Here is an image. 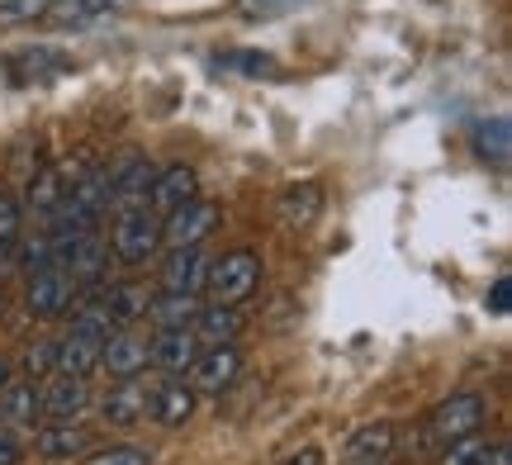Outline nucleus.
I'll return each instance as SVG.
<instances>
[{
	"instance_id": "nucleus-18",
	"label": "nucleus",
	"mask_w": 512,
	"mask_h": 465,
	"mask_svg": "<svg viewBox=\"0 0 512 465\" xmlns=\"http://www.w3.org/2000/svg\"><path fill=\"white\" fill-rule=\"evenodd\" d=\"M157 181V167L147 157H128L124 167L110 171V205L128 209V205H147V190Z\"/></svg>"
},
{
	"instance_id": "nucleus-28",
	"label": "nucleus",
	"mask_w": 512,
	"mask_h": 465,
	"mask_svg": "<svg viewBox=\"0 0 512 465\" xmlns=\"http://www.w3.org/2000/svg\"><path fill=\"white\" fill-rule=\"evenodd\" d=\"M119 0H53V24H62V29H81V24H91V19L110 15Z\"/></svg>"
},
{
	"instance_id": "nucleus-3",
	"label": "nucleus",
	"mask_w": 512,
	"mask_h": 465,
	"mask_svg": "<svg viewBox=\"0 0 512 465\" xmlns=\"http://www.w3.org/2000/svg\"><path fill=\"white\" fill-rule=\"evenodd\" d=\"M256 285H261V252H252V247L223 252V257L209 261V271H204L209 304H242Z\"/></svg>"
},
{
	"instance_id": "nucleus-14",
	"label": "nucleus",
	"mask_w": 512,
	"mask_h": 465,
	"mask_svg": "<svg viewBox=\"0 0 512 465\" xmlns=\"http://www.w3.org/2000/svg\"><path fill=\"white\" fill-rule=\"evenodd\" d=\"M204 271L209 261L200 247H171V257L162 261V295H200Z\"/></svg>"
},
{
	"instance_id": "nucleus-20",
	"label": "nucleus",
	"mask_w": 512,
	"mask_h": 465,
	"mask_svg": "<svg viewBox=\"0 0 512 465\" xmlns=\"http://www.w3.org/2000/svg\"><path fill=\"white\" fill-rule=\"evenodd\" d=\"M147 304H152V290L138 285V280L110 285V290L100 295V309H105V318H110V328H133V323L147 314Z\"/></svg>"
},
{
	"instance_id": "nucleus-15",
	"label": "nucleus",
	"mask_w": 512,
	"mask_h": 465,
	"mask_svg": "<svg viewBox=\"0 0 512 465\" xmlns=\"http://www.w3.org/2000/svg\"><path fill=\"white\" fill-rule=\"evenodd\" d=\"M200 352H204L200 337L190 328H157V337H152V366L166 375H185Z\"/></svg>"
},
{
	"instance_id": "nucleus-1",
	"label": "nucleus",
	"mask_w": 512,
	"mask_h": 465,
	"mask_svg": "<svg viewBox=\"0 0 512 465\" xmlns=\"http://www.w3.org/2000/svg\"><path fill=\"white\" fill-rule=\"evenodd\" d=\"M484 418H489V399L475 390H460L451 399H441L437 409L422 418V437H418V451L422 456H432V451H446L465 442V437H475L484 428Z\"/></svg>"
},
{
	"instance_id": "nucleus-12",
	"label": "nucleus",
	"mask_w": 512,
	"mask_h": 465,
	"mask_svg": "<svg viewBox=\"0 0 512 465\" xmlns=\"http://www.w3.org/2000/svg\"><path fill=\"white\" fill-rule=\"evenodd\" d=\"M100 418L110 428H133V423H147V380H114V390L100 399Z\"/></svg>"
},
{
	"instance_id": "nucleus-19",
	"label": "nucleus",
	"mask_w": 512,
	"mask_h": 465,
	"mask_svg": "<svg viewBox=\"0 0 512 465\" xmlns=\"http://www.w3.org/2000/svg\"><path fill=\"white\" fill-rule=\"evenodd\" d=\"M394 442H399V428L394 423H366L342 451V465H384L394 456Z\"/></svg>"
},
{
	"instance_id": "nucleus-32",
	"label": "nucleus",
	"mask_w": 512,
	"mask_h": 465,
	"mask_svg": "<svg viewBox=\"0 0 512 465\" xmlns=\"http://www.w3.org/2000/svg\"><path fill=\"white\" fill-rule=\"evenodd\" d=\"M24 371H29V380H48V375L57 371V337H48V342L29 347V356H24Z\"/></svg>"
},
{
	"instance_id": "nucleus-37",
	"label": "nucleus",
	"mask_w": 512,
	"mask_h": 465,
	"mask_svg": "<svg viewBox=\"0 0 512 465\" xmlns=\"http://www.w3.org/2000/svg\"><path fill=\"white\" fill-rule=\"evenodd\" d=\"M5 385H10V366L0 361V390H5Z\"/></svg>"
},
{
	"instance_id": "nucleus-34",
	"label": "nucleus",
	"mask_w": 512,
	"mask_h": 465,
	"mask_svg": "<svg viewBox=\"0 0 512 465\" xmlns=\"http://www.w3.org/2000/svg\"><path fill=\"white\" fill-rule=\"evenodd\" d=\"M24 461V442H19V432L0 428V465H19Z\"/></svg>"
},
{
	"instance_id": "nucleus-26",
	"label": "nucleus",
	"mask_w": 512,
	"mask_h": 465,
	"mask_svg": "<svg viewBox=\"0 0 512 465\" xmlns=\"http://www.w3.org/2000/svg\"><path fill=\"white\" fill-rule=\"evenodd\" d=\"M19 242H24V205L10 190H0V261H15Z\"/></svg>"
},
{
	"instance_id": "nucleus-5",
	"label": "nucleus",
	"mask_w": 512,
	"mask_h": 465,
	"mask_svg": "<svg viewBox=\"0 0 512 465\" xmlns=\"http://www.w3.org/2000/svg\"><path fill=\"white\" fill-rule=\"evenodd\" d=\"M38 409H43V423H81V413L91 409V385L86 375H62L53 371L38 390Z\"/></svg>"
},
{
	"instance_id": "nucleus-27",
	"label": "nucleus",
	"mask_w": 512,
	"mask_h": 465,
	"mask_svg": "<svg viewBox=\"0 0 512 465\" xmlns=\"http://www.w3.org/2000/svg\"><path fill=\"white\" fill-rule=\"evenodd\" d=\"M446 465H512V456L503 442H475V437H465L456 447H446Z\"/></svg>"
},
{
	"instance_id": "nucleus-36",
	"label": "nucleus",
	"mask_w": 512,
	"mask_h": 465,
	"mask_svg": "<svg viewBox=\"0 0 512 465\" xmlns=\"http://www.w3.org/2000/svg\"><path fill=\"white\" fill-rule=\"evenodd\" d=\"M290 465H323V451H318V447H304V451H299V456H294Z\"/></svg>"
},
{
	"instance_id": "nucleus-10",
	"label": "nucleus",
	"mask_w": 512,
	"mask_h": 465,
	"mask_svg": "<svg viewBox=\"0 0 512 465\" xmlns=\"http://www.w3.org/2000/svg\"><path fill=\"white\" fill-rule=\"evenodd\" d=\"M147 418L162 428H185L195 418V390L185 380H152L147 385Z\"/></svg>"
},
{
	"instance_id": "nucleus-8",
	"label": "nucleus",
	"mask_w": 512,
	"mask_h": 465,
	"mask_svg": "<svg viewBox=\"0 0 512 465\" xmlns=\"http://www.w3.org/2000/svg\"><path fill=\"white\" fill-rule=\"evenodd\" d=\"M100 366L110 371V380H133L152 366V337L133 333V328H114L105 337V352H100Z\"/></svg>"
},
{
	"instance_id": "nucleus-9",
	"label": "nucleus",
	"mask_w": 512,
	"mask_h": 465,
	"mask_svg": "<svg viewBox=\"0 0 512 465\" xmlns=\"http://www.w3.org/2000/svg\"><path fill=\"white\" fill-rule=\"evenodd\" d=\"M242 371V352L233 347V342H223V347H204L200 356H195V366H190V390H200V394H223L233 380H238Z\"/></svg>"
},
{
	"instance_id": "nucleus-11",
	"label": "nucleus",
	"mask_w": 512,
	"mask_h": 465,
	"mask_svg": "<svg viewBox=\"0 0 512 465\" xmlns=\"http://www.w3.org/2000/svg\"><path fill=\"white\" fill-rule=\"evenodd\" d=\"M72 72V57L62 53V48H48V43H38V48H19V53L5 57V76L24 86V81H48V76H62Z\"/></svg>"
},
{
	"instance_id": "nucleus-2",
	"label": "nucleus",
	"mask_w": 512,
	"mask_h": 465,
	"mask_svg": "<svg viewBox=\"0 0 512 465\" xmlns=\"http://www.w3.org/2000/svg\"><path fill=\"white\" fill-rule=\"evenodd\" d=\"M110 318L100 309V299L81 304L72 314V328L57 337V371L62 375H91L100 366V352H105V337H110Z\"/></svg>"
},
{
	"instance_id": "nucleus-25",
	"label": "nucleus",
	"mask_w": 512,
	"mask_h": 465,
	"mask_svg": "<svg viewBox=\"0 0 512 465\" xmlns=\"http://www.w3.org/2000/svg\"><path fill=\"white\" fill-rule=\"evenodd\" d=\"M147 314H152L157 328H190L195 314H200V299L195 295H152Z\"/></svg>"
},
{
	"instance_id": "nucleus-31",
	"label": "nucleus",
	"mask_w": 512,
	"mask_h": 465,
	"mask_svg": "<svg viewBox=\"0 0 512 465\" xmlns=\"http://www.w3.org/2000/svg\"><path fill=\"white\" fill-rule=\"evenodd\" d=\"M53 0H0V29H15V24H34L38 15H48Z\"/></svg>"
},
{
	"instance_id": "nucleus-29",
	"label": "nucleus",
	"mask_w": 512,
	"mask_h": 465,
	"mask_svg": "<svg viewBox=\"0 0 512 465\" xmlns=\"http://www.w3.org/2000/svg\"><path fill=\"white\" fill-rule=\"evenodd\" d=\"M214 67L228 76H247V81H261V76H275L280 72V62L271 53H219L214 57Z\"/></svg>"
},
{
	"instance_id": "nucleus-4",
	"label": "nucleus",
	"mask_w": 512,
	"mask_h": 465,
	"mask_svg": "<svg viewBox=\"0 0 512 465\" xmlns=\"http://www.w3.org/2000/svg\"><path fill=\"white\" fill-rule=\"evenodd\" d=\"M162 247V214H152L147 205H128L119 209V224H114V252L128 266H143L147 257H157Z\"/></svg>"
},
{
	"instance_id": "nucleus-21",
	"label": "nucleus",
	"mask_w": 512,
	"mask_h": 465,
	"mask_svg": "<svg viewBox=\"0 0 512 465\" xmlns=\"http://www.w3.org/2000/svg\"><path fill=\"white\" fill-rule=\"evenodd\" d=\"M190 333L200 337V347L238 342V333H242L238 304H200V314H195V323H190Z\"/></svg>"
},
{
	"instance_id": "nucleus-7",
	"label": "nucleus",
	"mask_w": 512,
	"mask_h": 465,
	"mask_svg": "<svg viewBox=\"0 0 512 465\" xmlns=\"http://www.w3.org/2000/svg\"><path fill=\"white\" fill-rule=\"evenodd\" d=\"M223 224V209L214 205V200H185L181 209H171V214H162V242H171V247H200L214 228Z\"/></svg>"
},
{
	"instance_id": "nucleus-22",
	"label": "nucleus",
	"mask_w": 512,
	"mask_h": 465,
	"mask_svg": "<svg viewBox=\"0 0 512 465\" xmlns=\"http://www.w3.org/2000/svg\"><path fill=\"white\" fill-rule=\"evenodd\" d=\"M67 186H72V181H67V171L62 167H38L34 176H29V190H24L19 205L34 209V214H53L57 200L67 195Z\"/></svg>"
},
{
	"instance_id": "nucleus-30",
	"label": "nucleus",
	"mask_w": 512,
	"mask_h": 465,
	"mask_svg": "<svg viewBox=\"0 0 512 465\" xmlns=\"http://www.w3.org/2000/svg\"><path fill=\"white\" fill-rule=\"evenodd\" d=\"M304 0H233V15L247 19V24H271V19L294 15Z\"/></svg>"
},
{
	"instance_id": "nucleus-24",
	"label": "nucleus",
	"mask_w": 512,
	"mask_h": 465,
	"mask_svg": "<svg viewBox=\"0 0 512 465\" xmlns=\"http://www.w3.org/2000/svg\"><path fill=\"white\" fill-rule=\"evenodd\" d=\"M470 138H475V152L484 157V162H498V167L508 162V152H512V124L503 119V114H494V119H479Z\"/></svg>"
},
{
	"instance_id": "nucleus-23",
	"label": "nucleus",
	"mask_w": 512,
	"mask_h": 465,
	"mask_svg": "<svg viewBox=\"0 0 512 465\" xmlns=\"http://www.w3.org/2000/svg\"><path fill=\"white\" fill-rule=\"evenodd\" d=\"M318 214H323V190L313 186V181L290 186L285 195H280V219H285L290 228H309Z\"/></svg>"
},
{
	"instance_id": "nucleus-33",
	"label": "nucleus",
	"mask_w": 512,
	"mask_h": 465,
	"mask_svg": "<svg viewBox=\"0 0 512 465\" xmlns=\"http://www.w3.org/2000/svg\"><path fill=\"white\" fill-rule=\"evenodd\" d=\"M81 465H152V451L147 447H105V451H95V456H86Z\"/></svg>"
},
{
	"instance_id": "nucleus-13",
	"label": "nucleus",
	"mask_w": 512,
	"mask_h": 465,
	"mask_svg": "<svg viewBox=\"0 0 512 465\" xmlns=\"http://www.w3.org/2000/svg\"><path fill=\"white\" fill-rule=\"evenodd\" d=\"M95 447L91 428L81 423H38L34 428V451L43 461H67V456H86Z\"/></svg>"
},
{
	"instance_id": "nucleus-6",
	"label": "nucleus",
	"mask_w": 512,
	"mask_h": 465,
	"mask_svg": "<svg viewBox=\"0 0 512 465\" xmlns=\"http://www.w3.org/2000/svg\"><path fill=\"white\" fill-rule=\"evenodd\" d=\"M72 304H76V280L57 261L29 276V290H24L29 318H62V314H72Z\"/></svg>"
},
{
	"instance_id": "nucleus-17",
	"label": "nucleus",
	"mask_w": 512,
	"mask_h": 465,
	"mask_svg": "<svg viewBox=\"0 0 512 465\" xmlns=\"http://www.w3.org/2000/svg\"><path fill=\"white\" fill-rule=\"evenodd\" d=\"M195 195H200V176L176 162V167L157 171V181L147 190V209H152V214H171V209H181L185 200H195Z\"/></svg>"
},
{
	"instance_id": "nucleus-35",
	"label": "nucleus",
	"mask_w": 512,
	"mask_h": 465,
	"mask_svg": "<svg viewBox=\"0 0 512 465\" xmlns=\"http://www.w3.org/2000/svg\"><path fill=\"white\" fill-rule=\"evenodd\" d=\"M508 299H512V280L498 276L494 290H489V309H494V314H508Z\"/></svg>"
},
{
	"instance_id": "nucleus-16",
	"label": "nucleus",
	"mask_w": 512,
	"mask_h": 465,
	"mask_svg": "<svg viewBox=\"0 0 512 465\" xmlns=\"http://www.w3.org/2000/svg\"><path fill=\"white\" fill-rule=\"evenodd\" d=\"M43 423V409H38V385L34 380H10L0 390V428L10 432H34Z\"/></svg>"
}]
</instances>
